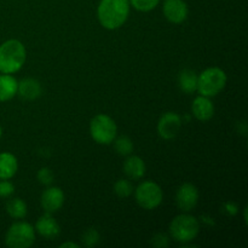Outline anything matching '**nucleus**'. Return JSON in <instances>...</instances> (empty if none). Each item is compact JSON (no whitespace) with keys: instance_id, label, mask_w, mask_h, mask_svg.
I'll use <instances>...</instances> for the list:
<instances>
[{"instance_id":"nucleus-2","label":"nucleus","mask_w":248,"mask_h":248,"mask_svg":"<svg viewBox=\"0 0 248 248\" xmlns=\"http://www.w3.org/2000/svg\"><path fill=\"white\" fill-rule=\"evenodd\" d=\"M27 51L23 44L17 39H10L0 45V73L15 74L23 67Z\"/></svg>"},{"instance_id":"nucleus-20","label":"nucleus","mask_w":248,"mask_h":248,"mask_svg":"<svg viewBox=\"0 0 248 248\" xmlns=\"http://www.w3.org/2000/svg\"><path fill=\"white\" fill-rule=\"evenodd\" d=\"M114 142V148L115 152L121 156H128L132 154L133 152V142L130 137L127 136H119L118 138L115 137Z\"/></svg>"},{"instance_id":"nucleus-6","label":"nucleus","mask_w":248,"mask_h":248,"mask_svg":"<svg viewBox=\"0 0 248 248\" xmlns=\"http://www.w3.org/2000/svg\"><path fill=\"white\" fill-rule=\"evenodd\" d=\"M35 242V229L29 223L19 220L11 224L5 235V244L10 248H29Z\"/></svg>"},{"instance_id":"nucleus-11","label":"nucleus","mask_w":248,"mask_h":248,"mask_svg":"<svg viewBox=\"0 0 248 248\" xmlns=\"http://www.w3.org/2000/svg\"><path fill=\"white\" fill-rule=\"evenodd\" d=\"M40 203L46 213L52 215L62 208L63 203H64V193L60 186H48L41 194Z\"/></svg>"},{"instance_id":"nucleus-23","label":"nucleus","mask_w":248,"mask_h":248,"mask_svg":"<svg viewBox=\"0 0 248 248\" xmlns=\"http://www.w3.org/2000/svg\"><path fill=\"white\" fill-rule=\"evenodd\" d=\"M99 239H101L99 232H97L94 228H89V229L82 234L81 240H82V244H84L86 247H93L98 244Z\"/></svg>"},{"instance_id":"nucleus-24","label":"nucleus","mask_w":248,"mask_h":248,"mask_svg":"<svg viewBox=\"0 0 248 248\" xmlns=\"http://www.w3.org/2000/svg\"><path fill=\"white\" fill-rule=\"evenodd\" d=\"M36 178H38L39 183L48 186L53 183L55 174H53V172L48 167H41L38 171V173H36Z\"/></svg>"},{"instance_id":"nucleus-10","label":"nucleus","mask_w":248,"mask_h":248,"mask_svg":"<svg viewBox=\"0 0 248 248\" xmlns=\"http://www.w3.org/2000/svg\"><path fill=\"white\" fill-rule=\"evenodd\" d=\"M162 12L169 22L181 24L188 18L189 7L184 0H165L162 4Z\"/></svg>"},{"instance_id":"nucleus-7","label":"nucleus","mask_w":248,"mask_h":248,"mask_svg":"<svg viewBox=\"0 0 248 248\" xmlns=\"http://www.w3.org/2000/svg\"><path fill=\"white\" fill-rule=\"evenodd\" d=\"M135 198L138 206L143 210H155L159 207L164 199L161 186L153 181H144L135 189Z\"/></svg>"},{"instance_id":"nucleus-9","label":"nucleus","mask_w":248,"mask_h":248,"mask_svg":"<svg viewBox=\"0 0 248 248\" xmlns=\"http://www.w3.org/2000/svg\"><path fill=\"white\" fill-rule=\"evenodd\" d=\"M199 202V190L194 184L184 183L176 193L177 207L182 212H190Z\"/></svg>"},{"instance_id":"nucleus-14","label":"nucleus","mask_w":248,"mask_h":248,"mask_svg":"<svg viewBox=\"0 0 248 248\" xmlns=\"http://www.w3.org/2000/svg\"><path fill=\"white\" fill-rule=\"evenodd\" d=\"M43 87L39 80L34 78L22 79L17 86V94L24 101H35L41 96Z\"/></svg>"},{"instance_id":"nucleus-12","label":"nucleus","mask_w":248,"mask_h":248,"mask_svg":"<svg viewBox=\"0 0 248 248\" xmlns=\"http://www.w3.org/2000/svg\"><path fill=\"white\" fill-rule=\"evenodd\" d=\"M35 232L46 240H55L60 236L61 227L51 213L41 216L35 223Z\"/></svg>"},{"instance_id":"nucleus-1","label":"nucleus","mask_w":248,"mask_h":248,"mask_svg":"<svg viewBox=\"0 0 248 248\" xmlns=\"http://www.w3.org/2000/svg\"><path fill=\"white\" fill-rule=\"evenodd\" d=\"M130 9L128 0H101L97 7V17L103 28L115 31L127 21Z\"/></svg>"},{"instance_id":"nucleus-19","label":"nucleus","mask_w":248,"mask_h":248,"mask_svg":"<svg viewBox=\"0 0 248 248\" xmlns=\"http://www.w3.org/2000/svg\"><path fill=\"white\" fill-rule=\"evenodd\" d=\"M6 212L14 219H23L28 212V207L21 198H14L7 201Z\"/></svg>"},{"instance_id":"nucleus-21","label":"nucleus","mask_w":248,"mask_h":248,"mask_svg":"<svg viewBox=\"0 0 248 248\" xmlns=\"http://www.w3.org/2000/svg\"><path fill=\"white\" fill-rule=\"evenodd\" d=\"M135 191L133 184L130 179H119L114 184V193L121 199H126L131 196Z\"/></svg>"},{"instance_id":"nucleus-5","label":"nucleus","mask_w":248,"mask_h":248,"mask_svg":"<svg viewBox=\"0 0 248 248\" xmlns=\"http://www.w3.org/2000/svg\"><path fill=\"white\" fill-rule=\"evenodd\" d=\"M90 135L98 144H111L118 135V126L109 115L98 114L90 123Z\"/></svg>"},{"instance_id":"nucleus-4","label":"nucleus","mask_w":248,"mask_h":248,"mask_svg":"<svg viewBox=\"0 0 248 248\" xmlns=\"http://www.w3.org/2000/svg\"><path fill=\"white\" fill-rule=\"evenodd\" d=\"M228 78L223 69L210 67L202 70L198 78V92L201 96L215 97L224 90Z\"/></svg>"},{"instance_id":"nucleus-18","label":"nucleus","mask_w":248,"mask_h":248,"mask_svg":"<svg viewBox=\"0 0 248 248\" xmlns=\"http://www.w3.org/2000/svg\"><path fill=\"white\" fill-rule=\"evenodd\" d=\"M198 73L193 69H183L178 75L179 89L186 94L198 91Z\"/></svg>"},{"instance_id":"nucleus-16","label":"nucleus","mask_w":248,"mask_h":248,"mask_svg":"<svg viewBox=\"0 0 248 248\" xmlns=\"http://www.w3.org/2000/svg\"><path fill=\"white\" fill-rule=\"evenodd\" d=\"M18 170V160L12 153H0V179H11Z\"/></svg>"},{"instance_id":"nucleus-17","label":"nucleus","mask_w":248,"mask_h":248,"mask_svg":"<svg viewBox=\"0 0 248 248\" xmlns=\"http://www.w3.org/2000/svg\"><path fill=\"white\" fill-rule=\"evenodd\" d=\"M18 81L12 74H0V102L11 101L17 94Z\"/></svg>"},{"instance_id":"nucleus-22","label":"nucleus","mask_w":248,"mask_h":248,"mask_svg":"<svg viewBox=\"0 0 248 248\" xmlns=\"http://www.w3.org/2000/svg\"><path fill=\"white\" fill-rule=\"evenodd\" d=\"M161 0H128L131 6L140 12H149L154 10Z\"/></svg>"},{"instance_id":"nucleus-27","label":"nucleus","mask_w":248,"mask_h":248,"mask_svg":"<svg viewBox=\"0 0 248 248\" xmlns=\"http://www.w3.org/2000/svg\"><path fill=\"white\" fill-rule=\"evenodd\" d=\"M61 248H67V247H72V248H79L80 245L79 244H75V242H63V244L60 245Z\"/></svg>"},{"instance_id":"nucleus-15","label":"nucleus","mask_w":248,"mask_h":248,"mask_svg":"<svg viewBox=\"0 0 248 248\" xmlns=\"http://www.w3.org/2000/svg\"><path fill=\"white\" fill-rule=\"evenodd\" d=\"M145 162L137 155H128L124 162V172L131 181H138L145 174Z\"/></svg>"},{"instance_id":"nucleus-8","label":"nucleus","mask_w":248,"mask_h":248,"mask_svg":"<svg viewBox=\"0 0 248 248\" xmlns=\"http://www.w3.org/2000/svg\"><path fill=\"white\" fill-rule=\"evenodd\" d=\"M182 127V118L174 111H167L162 114L157 123V135L165 140H173L177 137Z\"/></svg>"},{"instance_id":"nucleus-3","label":"nucleus","mask_w":248,"mask_h":248,"mask_svg":"<svg viewBox=\"0 0 248 248\" xmlns=\"http://www.w3.org/2000/svg\"><path fill=\"white\" fill-rule=\"evenodd\" d=\"M199 232H200V223L194 216L189 215L188 212L177 216L170 223L171 237L174 241L181 242L183 245L195 240Z\"/></svg>"},{"instance_id":"nucleus-26","label":"nucleus","mask_w":248,"mask_h":248,"mask_svg":"<svg viewBox=\"0 0 248 248\" xmlns=\"http://www.w3.org/2000/svg\"><path fill=\"white\" fill-rule=\"evenodd\" d=\"M152 245L154 247H157V248L167 247L169 246V236L165 234H162V232H159V234H156L154 237H153Z\"/></svg>"},{"instance_id":"nucleus-13","label":"nucleus","mask_w":248,"mask_h":248,"mask_svg":"<svg viewBox=\"0 0 248 248\" xmlns=\"http://www.w3.org/2000/svg\"><path fill=\"white\" fill-rule=\"evenodd\" d=\"M191 113L199 121H208L215 115V106L210 97L198 96L191 103Z\"/></svg>"},{"instance_id":"nucleus-25","label":"nucleus","mask_w":248,"mask_h":248,"mask_svg":"<svg viewBox=\"0 0 248 248\" xmlns=\"http://www.w3.org/2000/svg\"><path fill=\"white\" fill-rule=\"evenodd\" d=\"M15 186L9 179H0V198H10L14 195Z\"/></svg>"},{"instance_id":"nucleus-28","label":"nucleus","mask_w":248,"mask_h":248,"mask_svg":"<svg viewBox=\"0 0 248 248\" xmlns=\"http://www.w3.org/2000/svg\"><path fill=\"white\" fill-rule=\"evenodd\" d=\"M1 136H2V128L1 126H0V138H1Z\"/></svg>"}]
</instances>
